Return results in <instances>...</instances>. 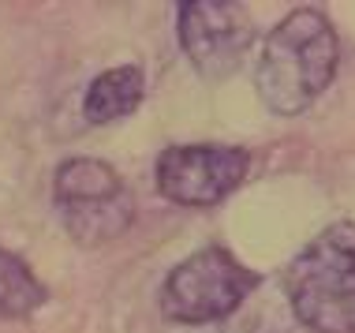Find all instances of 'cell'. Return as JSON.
<instances>
[{
  "label": "cell",
  "mask_w": 355,
  "mask_h": 333,
  "mask_svg": "<svg viewBox=\"0 0 355 333\" xmlns=\"http://www.w3.org/2000/svg\"><path fill=\"white\" fill-rule=\"evenodd\" d=\"M337 60L340 42L333 23L314 8H300L273 26L258 53V98L277 117H300L333 83Z\"/></svg>",
  "instance_id": "1"
},
{
  "label": "cell",
  "mask_w": 355,
  "mask_h": 333,
  "mask_svg": "<svg viewBox=\"0 0 355 333\" xmlns=\"http://www.w3.org/2000/svg\"><path fill=\"white\" fill-rule=\"evenodd\" d=\"M53 198L68 236L83 247H101L116 240L135 217L128 184L112 165L98 157H71L56 169Z\"/></svg>",
  "instance_id": "4"
},
{
  "label": "cell",
  "mask_w": 355,
  "mask_h": 333,
  "mask_svg": "<svg viewBox=\"0 0 355 333\" xmlns=\"http://www.w3.org/2000/svg\"><path fill=\"white\" fill-rule=\"evenodd\" d=\"M251 173V154L239 146H168L157 157V191L176 206H214Z\"/></svg>",
  "instance_id": "6"
},
{
  "label": "cell",
  "mask_w": 355,
  "mask_h": 333,
  "mask_svg": "<svg viewBox=\"0 0 355 333\" xmlns=\"http://www.w3.org/2000/svg\"><path fill=\"white\" fill-rule=\"evenodd\" d=\"M45 303V284L19 255L0 247V318H31Z\"/></svg>",
  "instance_id": "8"
},
{
  "label": "cell",
  "mask_w": 355,
  "mask_h": 333,
  "mask_svg": "<svg viewBox=\"0 0 355 333\" xmlns=\"http://www.w3.org/2000/svg\"><path fill=\"white\" fill-rule=\"evenodd\" d=\"M142 94H146V79L135 64L123 68H109L86 87L83 94V117L90 123H112L120 117H131L139 109Z\"/></svg>",
  "instance_id": "7"
},
{
  "label": "cell",
  "mask_w": 355,
  "mask_h": 333,
  "mask_svg": "<svg viewBox=\"0 0 355 333\" xmlns=\"http://www.w3.org/2000/svg\"><path fill=\"white\" fill-rule=\"evenodd\" d=\"M254 270H247L225 247H202L184 259L165 278L161 289V315L184 326H206V322H228L258 292Z\"/></svg>",
  "instance_id": "3"
},
{
  "label": "cell",
  "mask_w": 355,
  "mask_h": 333,
  "mask_svg": "<svg viewBox=\"0 0 355 333\" xmlns=\"http://www.w3.org/2000/svg\"><path fill=\"white\" fill-rule=\"evenodd\" d=\"M176 34L191 68L202 79L217 83L243 64L254 42V23L251 12L236 0H191V4H180Z\"/></svg>",
  "instance_id": "5"
},
{
  "label": "cell",
  "mask_w": 355,
  "mask_h": 333,
  "mask_svg": "<svg viewBox=\"0 0 355 333\" xmlns=\"http://www.w3.org/2000/svg\"><path fill=\"white\" fill-rule=\"evenodd\" d=\"M220 333H288V318H284L281 303L258 300V292H254V296L225 322Z\"/></svg>",
  "instance_id": "9"
},
{
  "label": "cell",
  "mask_w": 355,
  "mask_h": 333,
  "mask_svg": "<svg viewBox=\"0 0 355 333\" xmlns=\"http://www.w3.org/2000/svg\"><path fill=\"white\" fill-rule=\"evenodd\" d=\"M292 318L314 333H355V225L322 228L284 273Z\"/></svg>",
  "instance_id": "2"
}]
</instances>
